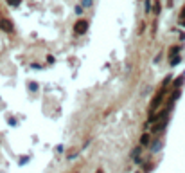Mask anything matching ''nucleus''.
<instances>
[{
    "mask_svg": "<svg viewBox=\"0 0 185 173\" xmlns=\"http://www.w3.org/2000/svg\"><path fill=\"white\" fill-rule=\"evenodd\" d=\"M86 29H88V22H86V20L79 18L76 23H74V33H76V34H84Z\"/></svg>",
    "mask_w": 185,
    "mask_h": 173,
    "instance_id": "f257e3e1",
    "label": "nucleus"
},
{
    "mask_svg": "<svg viewBox=\"0 0 185 173\" xmlns=\"http://www.w3.org/2000/svg\"><path fill=\"white\" fill-rule=\"evenodd\" d=\"M165 124H167V115L153 123V128H151V132H153V134H160V132H162V130L165 128Z\"/></svg>",
    "mask_w": 185,
    "mask_h": 173,
    "instance_id": "f03ea898",
    "label": "nucleus"
},
{
    "mask_svg": "<svg viewBox=\"0 0 185 173\" xmlns=\"http://www.w3.org/2000/svg\"><path fill=\"white\" fill-rule=\"evenodd\" d=\"M13 27H15V25H13V22H11L9 18H2L0 20V29H2L4 33H11Z\"/></svg>",
    "mask_w": 185,
    "mask_h": 173,
    "instance_id": "7ed1b4c3",
    "label": "nucleus"
},
{
    "mask_svg": "<svg viewBox=\"0 0 185 173\" xmlns=\"http://www.w3.org/2000/svg\"><path fill=\"white\" fill-rule=\"evenodd\" d=\"M140 153H142V146L139 144V146H137V148L131 152V159H133L135 162H139V160H140V159H139V157H140Z\"/></svg>",
    "mask_w": 185,
    "mask_h": 173,
    "instance_id": "20e7f679",
    "label": "nucleus"
},
{
    "mask_svg": "<svg viewBox=\"0 0 185 173\" xmlns=\"http://www.w3.org/2000/svg\"><path fill=\"white\" fill-rule=\"evenodd\" d=\"M182 49H183V45H174V47H171V49H169V58L176 56V54H178Z\"/></svg>",
    "mask_w": 185,
    "mask_h": 173,
    "instance_id": "39448f33",
    "label": "nucleus"
},
{
    "mask_svg": "<svg viewBox=\"0 0 185 173\" xmlns=\"http://www.w3.org/2000/svg\"><path fill=\"white\" fill-rule=\"evenodd\" d=\"M183 79H185V74L178 76V77H176V81L173 83V87H174V88H180V87H182V83H183Z\"/></svg>",
    "mask_w": 185,
    "mask_h": 173,
    "instance_id": "423d86ee",
    "label": "nucleus"
},
{
    "mask_svg": "<svg viewBox=\"0 0 185 173\" xmlns=\"http://www.w3.org/2000/svg\"><path fill=\"white\" fill-rule=\"evenodd\" d=\"M149 144V134H142L140 135V146H147Z\"/></svg>",
    "mask_w": 185,
    "mask_h": 173,
    "instance_id": "0eeeda50",
    "label": "nucleus"
},
{
    "mask_svg": "<svg viewBox=\"0 0 185 173\" xmlns=\"http://www.w3.org/2000/svg\"><path fill=\"white\" fill-rule=\"evenodd\" d=\"M160 9H162L160 2H158V0H155V5H153V13H155V15H160Z\"/></svg>",
    "mask_w": 185,
    "mask_h": 173,
    "instance_id": "6e6552de",
    "label": "nucleus"
},
{
    "mask_svg": "<svg viewBox=\"0 0 185 173\" xmlns=\"http://www.w3.org/2000/svg\"><path fill=\"white\" fill-rule=\"evenodd\" d=\"M180 61H182V56H180V54H176V56H173V59H171V65L174 67V65H178Z\"/></svg>",
    "mask_w": 185,
    "mask_h": 173,
    "instance_id": "1a4fd4ad",
    "label": "nucleus"
},
{
    "mask_svg": "<svg viewBox=\"0 0 185 173\" xmlns=\"http://www.w3.org/2000/svg\"><path fill=\"white\" fill-rule=\"evenodd\" d=\"M162 148V142L160 141H156V142H153V146H151V152H158Z\"/></svg>",
    "mask_w": 185,
    "mask_h": 173,
    "instance_id": "9d476101",
    "label": "nucleus"
},
{
    "mask_svg": "<svg viewBox=\"0 0 185 173\" xmlns=\"http://www.w3.org/2000/svg\"><path fill=\"white\" fill-rule=\"evenodd\" d=\"M7 4L11 5V7H16V5H20L22 0H7Z\"/></svg>",
    "mask_w": 185,
    "mask_h": 173,
    "instance_id": "9b49d317",
    "label": "nucleus"
},
{
    "mask_svg": "<svg viewBox=\"0 0 185 173\" xmlns=\"http://www.w3.org/2000/svg\"><path fill=\"white\" fill-rule=\"evenodd\" d=\"M77 153H79L77 150H72V152H68V153H67V159H74V157H76Z\"/></svg>",
    "mask_w": 185,
    "mask_h": 173,
    "instance_id": "f8f14e48",
    "label": "nucleus"
},
{
    "mask_svg": "<svg viewBox=\"0 0 185 173\" xmlns=\"http://www.w3.org/2000/svg\"><path fill=\"white\" fill-rule=\"evenodd\" d=\"M151 9V0H146V13H149Z\"/></svg>",
    "mask_w": 185,
    "mask_h": 173,
    "instance_id": "ddd939ff",
    "label": "nucleus"
},
{
    "mask_svg": "<svg viewBox=\"0 0 185 173\" xmlns=\"http://www.w3.org/2000/svg\"><path fill=\"white\" fill-rule=\"evenodd\" d=\"M88 5H92V0H83V7H88Z\"/></svg>",
    "mask_w": 185,
    "mask_h": 173,
    "instance_id": "4468645a",
    "label": "nucleus"
},
{
    "mask_svg": "<svg viewBox=\"0 0 185 173\" xmlns=\"http://www.w3.org/2000/svg\"><path fill=\"white\" fill-rule=\"evenodd\" d=\"M97 173H103V171H101V170H99V171H97Z\"/></svg>",
    "mask_w": 185,
    "mask_h": 173,
    "instance_id": "2eb2a0df",
    "label": "nucleus"
},
{
    "mask_svg": "<svg viewBox=\"0 0 185 173\" xmlns=\"http://www.w3.org/2000/svg\"><path fill=\"white\" fill-rule=\"evenodd\" d=\"M139 173H140V171H139Z\"/></svg>",
    "mask_w": 185,
    "mask_h": 173,
    "instance_id": "dca6fc26",
    "label": "nucleus"
}]
</instances>
